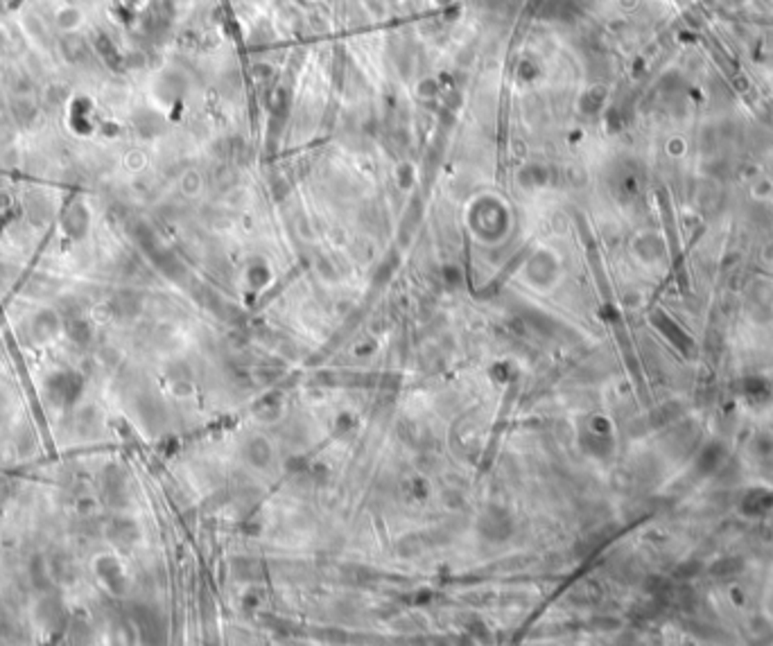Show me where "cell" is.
Here are the masks:
<instances>
[{
	"instance_id": "7a4b0ae2",
	"label": "cell",
	"mask_w": 773,
	"mask_h": 646,
	"mask_svg": "<svg viewBox=\"0 0 773 646\" xmlns=\"http://www.w3.org/2000/svg\"><path fill=\"white\" fill-rule=\"evenodd\" d=\"M57 328H59L57 316H54L52 312H48V310H43L41 314H36L34 321H32V332H34L36 339H41V341L50 339V337L57 332Z\"/></svg>"
},
{
	"instance_id": "3957f363",
	"label": "cell",
	"mask_w": 773,
	"mask_h": 646,
	"mask_svg": "<svg viewBox=\"0 0 773 646\" xmlns=\"http://www.w3.org/2000/svg\"><path fill=\"white\" fill-rule=\"evenodd\" d=\"M68 337H70L72 341H77V344H86L90 339V328H88V323L81 321V319L70 321L68 323Z\"/></svg>"
},
{
	"instance_id": "6da1fadb",
	"label": "cell",
	"mask_w": 773,
	"mask_h": 646,
	"mask_svg": "<svg viewBox=\"0 0 773 646\" xmlns=\"http://www.w3.org/2000/svg\"><path fill=\"white\" fill-rule=\"evenodd\" d=\"M81 389V382L75 373H57L52 376L48 391H50V400H54V405H63L75 400L77 391Z\"/></svg>"
}]
</instances>
